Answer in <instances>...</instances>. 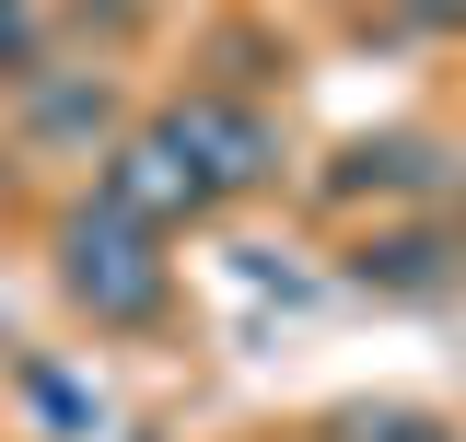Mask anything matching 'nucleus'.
Listing matches in <instances>:
<instances>
[{
    "mask_svg": "<svg viewBox=\"0 0 466 442\" xmlns=\"http://www.w3.org/2000/svg\"><path fill=\"white\" fill-rule=\"evenodd\" d=\"M164 128L198 152V175H210L222 198H245V186H268V175H280V128H268L257 105H233V94H187Z\"/></svg>",
    "mask_w": 466,
    "mask_h": 442,
    "instance_id": "3",
    "label": "nucleus"
},
{
    "mask_svg": "<svg viewBox=\"0 0 466 442\" xmlns=\"http://www.w3.org/2000/svg\"><path fill=\"white\" fill-rule=\"evenodd\" d=\"M350 279H361V291H397V303H420V291H443V279H455V245H443V233H361Z\"/></svg>",
    "mask_w": 466,
    "mask_h": 442,
    "instance_id": "4",
    "label": "nucleus"
},
{
    "mask_svg": "<svg viewBox=\"0 0 466 442\" xmlns=\"http://www.w3.org/2000/svg\"><path fill=\"white\" fill-rule=\"evenodd\" d=\"M24 47H35V12H24V0H0V70H24Z\"/></svg>",
    "mask_w": 466,
    "mask_h": 442,
    "instance_id": "8",
    "label": "nucleus"
},
{
    "mask_svg": "<svg viewBox=\"0 0 466 442\" xmlns=\"http://www.w3.org/2000/svg\"><path fill=\"white\" fill-rule=\"evenodd\" d=\"M327 442H443V419H420V407H339Z\"/></svg>",
    "mask_w": 466,
    "mask_h": 442,
    "instance_id": "7",
    "label": "nucleus"
},
{
    "mask_svg": "<svg viewBox=\"0 0 466 442\" xmlns=\"http://www.w3.org/2000/svg\"><path fill=\"white\" fill-rule=\"evenodd\" d=\"M94 198H106L116 221H140V233H187L198 210H222V186L198 175V152L175 140L164 116H152V128H128V140H106V164H94Z\"/></svg>",
    "mask_w": 466,
    "mask_h": 442,
    "instance_id": "2",
    "label": "nucleus"
},
{
    "mask_svg": "<svg viewBox=\"0 0 466 442\" xmlns=\"http://www.w3.org/2000/svg\"><path fill=\"white\" fill-rule=\"evenodd\" d=\"M106 116H116L106 70H58V82L24 94V128H35V140H106Z\"/></svg>",
    "mask_w": 466,
    "mask_h": 442,
    "instance_id": "6",
    "label": "nucleus"
},
{
    "mask_svg": "<svg viewBox=\"0 0 466 442\" xmlns=\"http://www.w3.org/2000/svg\"><path fill=\"white\" fill-rule=\"evenodd\" d=\"M152 245H164V233H140V221H116L106 198H94V210L58 221V291H70L94 326H152V315H164V291H175Z\"/></svg>",
    "mask_w": 466,
    "mask_h": 442,
    "instance_id": "1",
    "label": "nucleus"
},
{
    "mask_svg": "<svg viewBox=\"0 0 466 442\" xmlns=\"http://www.w3.org/2000/svg\"><path fill=\"white\" fill-rule=\"evenodd\" d=\"M327 186H339V198H431L443 164H431V140H350Z\"/></svg>",
    "mask_w": 466,
    "mask_h": 442,
    "instance_id": "5",
    "label": "nucleus"
}]
</instances>
